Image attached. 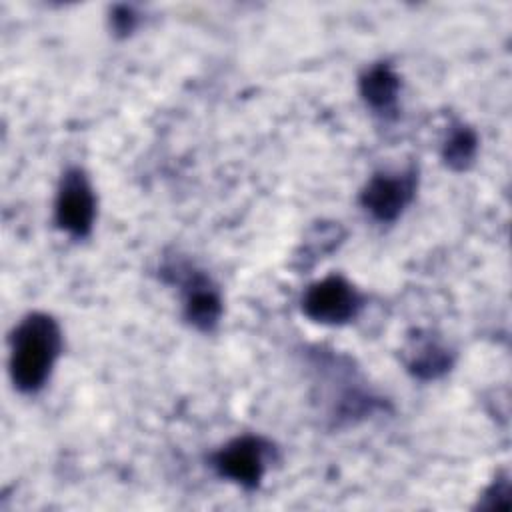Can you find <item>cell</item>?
<instances>
[{
    "mask_svg": "<svg viewBox=\"0 0 512 512\" xmlns=\"http://www.w3.org/2000/svg\"><path fill=\"white\" fill-rule=\"evenodd\" d=\"M62 328L48 312H28L10 334V380L22 394L40 392L62 354Z\"/></svg>",
    "mask_w": 512,
    "mask_h": 512,
    "instance_id": "6da1fadb",
    "label": "cell"
},
{
    "mask_svg": "<svg viewBox=\"0 0 512 512\" xmlns=\"http://www.w3.org/2000/svg\"><path fill=\"white\" fill-rule=\"evenodd\" d=\"M162 274L168 282L180 288L184 320L200 332H212L224 310L220 290L212 278L186 262H168L162 268Z\"/></svg>",
    "mask_w": 512,
    "mask_h": 512,
    "instance_id": "7a4b0ae2",
    "label": "cell"
},
{
    "mask_svg": "<svg viewBox=\"0 0 512 512\" xmlns=\"http://www.w3.org/2000/svg\"><path fill=\"white\" fill-rule=\"evenodd\" d=\"M274 444L256 434H242L220 446L210 456L214 472L244 490H256L274 458Z\"/></svg>",
    "mask_w": 512,
    "mask_h": 512,
    "instance_id": "3957f363",
    "label": "cell"
},
{
    "mask_svg": "<svg viewBox=\"0 0 512 512\" xmlns=\"http://www.w3.org/2000/svg\"><path fill=\"white\" fill-rule=\"evenodd\" d=\"M364 308V294L344 276L330 274L310 284L302 296V312L312 322L342 326L352 322Z\"/></svg>",
    "mask_w": 512,
    "mask_h": 512,
    "instance_id": "277c9868",
    "label": "cell"
},
{
    "mask_svg": "<svg viewBox=\"0 0 512 512\" xmlns=\"http://www.w3.org/2000/svg\"><path fill=\"white\" fill-rule=\"evenodd\" d=\"M418 190V170L408 166L404 170H384L368 178L360 190L358 202L376 222H396L402 212L412 204Z\"/></svg>",
    "mask_w": 512,
    "mask_h": 512,
    "instance_id": "5b68a950",
    "label": "cell"
},
{
    "mask_svg": "<svg viewBox=\"0 0 512 512\" xmlns=\"http://www.w3.org/2000/svg\"><path fill=\"white\" fill-rule=\"evenodd\" d=\"M96 220V194L84 168L70 166L62 172L56 200L54 222L72 238L90 236Z\"/></svg>",
    "mask_w": 512,
    "mask_h": 512,
    "instance_id": "8992f818",
    "label": "cell"
},
{
    "mask_svg": "<svg viewBox=\"0 0 512 512\" xmlns=\"http://www.w3.org/2000/svg\"><path fill=\"white\" fill-rule=\"evenodd\" d=\"M358 90L372 114L382 120L396 118L402 80L390 62L380 60L370 64L358 78Z\"/></svg>",
    "mask_w": 512,
    "mask_h": 512,
    "instance_id": "52a82bcc",
    "label": "cell"
},
{
    "mask_svg": "<svg viewBox=\"0 0 512 512\" xmlns=\"http://www.w3.org/2000/svg\"><path fill=\"white\" fill-rule=\"evenodd\" d=\"M456 354L434 334L416 332L404 350L406 370L418 380H438L454 366Z\"/></svg>",
    "mask_w": 512,
    "mask_h": 512,
    "instance_id": "ba28073f",
    "label": "cell"
},
{
    "mask_svg": "<svg viewBox=\"0 0 512 512\" xmlns=\"http://www.w3.org/2000/svg\"><path fill=\"white\" fill-rule=\"evenodd\" d=\"M478 146H480V140L476 130L466 122L456 120L446 130V138L440 148L442 162L446 164V168L454 172H464L474 164L478 156Z\"/></svg>",
    "mask_w": 512,
    "mask_h": 512,
    "instance_id": "9c48e42d",
    "label": "cell"
},
{
    "mask_svg": "<svg viewBox=\"0 0 512 512\" xmlns=\"http://www.w3.org/2000/svg\"><path fill=\"white\" fill-rule=\"evenodd\" d=\"M510 506V478L508 474H500L486 488L482 498L478 500V508L482 510H500Z\"/></svg>",
    "mask_w": 512,
    "mask_h": 512,
    "instance_id": "30bf717a",
    "label": "cell"
},
{
    "mask_svg": "<svg viewBox=\"0 0 512 512\" xmlns=\"http://www.w3.org/2000/svg\"><path fill=\"white\" fill-rule=\"evenodd\" d=\"M140 22V14L136 12L134 6L128 4H116L110 10V28L114 32V36L118 38H128Z\"/></svg>",
    "mask_w": 512,
    "mask_h": 512,
    "instance_id": "8fae6325",
    "label": "cell"
}]
</instances>
